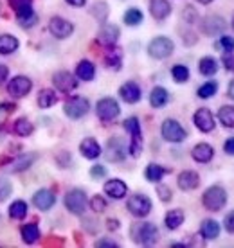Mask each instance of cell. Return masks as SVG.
Returning a JSON list of instances; mask_svg holds the SVG:
<instances>
[{"mask_svg":"<svg viewBox=\"0 0 234 248\" xmlns=\"http://www.w3.org/2000/svg\"><path fill=\"white\" fill-rule=\"evenodd\" d=\"M105 192L114 200H123L126 196V192H128V187H126V184L123 180L114 178V180H108L105 184Z\"/></svg>","mask_w":234,"mask_h":248,"instance_id":"cell-24","label":"cell"},{"mask_svg":"<svg viewBox=\"0 0 234 248\" xmlns=\"http://www.w3.org/2000/svg\"><path fill=\"white\" fill-rule=\"evenodd\" d=\"M76 76H78V79L92 81L94 76H96V67H94V63H90L88 60H81V62L78 63V67H76Z\"/></svg>","mask_w":234,"mask_h":248,"instance_id":"cell-28","label":"cell"},{"mask_svg":"<svg viewBox=\"0 0 234 248\" xmlns=\"http://www.w3.org/2000/svg\"><path fill=\"white\" fill-rule=\"evenodd\" d=\"M200 234H202L203 239L213 241L220 236V223L215 219H203L202 225H200Z\"/></svg>","mask_w":234,"mask_h":248,"instance_id":"cell-25","label":"cell"},{"mask_svg":"<svg viewBox=\"0 0 234 248\" xmlns=\"http://www.w3.org/2000/svg\"><path fill=\"white\" fill-rule=\"evenodd\" d=\"M33 203L36 205V209H40V211H49L50 207L56 203L54 192L49 191V189H40V191L34 192Z\"/></svg>","mask_w":234,"mask_h":248,"instance_id":"cell-19","label":"cell"},{"mask_svg":"<svg viewBox=\"0 0 234 248\" xmlns=\"http://www.w3.org/2000/svg\"><path fill=\"white\" fill-rule=\"evenodd\" d=\"M96 247H112V248H116L119 247L116 241H112V239H99V241H96Z\"/></svg>","mask_w":234,"mask_h":248,"instance_id":"cell-54","label":"cell"},{"mask_svg":"<svg viewBox=\"0 0 234 248\" xmlns=\"http://www.w3.org/2000/svg\"><path fill=\"white\" fill-rule=\"evenodd\" d=\"M11 192H13L11 182H7L6 178H0V203L6 202L11 196Z\"/></svg>","mask_w":234,"mask_h":248,"instance_id":"cell-42","label":"cell"},{"mask_svg":"<svg viewBox=\"0 0 234 248\" xmlns=\"http://www.w3.org/2000/svg\"><path fill=\"white\" fill-rule=\"evenodd\" d=\"M227 27L225 24V20L222 16H216V15H211V16H205L200 25V29H202L203 34H207V36H215V34H220Z\"/></svg>","mask_w":234,"mask_h":248,"instance_id":"cell-16","label":"cell"},{"mask_svg":"<svg viewBox=\"0 0 234 248\" xmlns=\"http://www.w3.org/2000/svg\"><path fill=\"white\" fill-rule=\"evenodd\" d=\"M126 156V148L124 142L119 137H112L110 140L106 142V158L110 162H121Z\"/></svg>","mask_w":234,"mask_h":248,"instance_id":"cell-15","label":"cell"},{"mask_svg":"<svg viewBox=\"0 0 234 248\" xmlns=\"http://www.w3.org/2000/svg\"><path fill=\"white\" fill-rule=\"evenodd\" d=\"M52 83H54V87L58 88L60 92H65V93L72 92V90H76V87H78V79H76L70 72H67V70L56 72V74L52 76Z\"/></svg>","mask_w":234,"mask_h":248,"instance_id":"cell-14","label":"cell"},{"mask_svg":"<svg viewBox=\"0 0 234 248\" xmlns=\"http://www.w3.org/2000/svg\"><path fill=\"white\" fill-rule=\"evenodd\" d=\"M58 103V95H56L54 90H50V88H43L42 92L38 93V106L43 108V110H47L50 106H54Z\"/></svg>","mask_w":234,"mask_h":248,"instance_id":"cell-30","label":"cell"},{"mask_svg":"<svg viewBox=\"0 0 234 248\" xmlns=\"http://www.w3.org/2000/svg\"><path fill=\"white\" fill-rule=\"evenodd\" d=\"M9 6L17 13V20H18L20 27H33L38 22V16L33 11V0H7Z\"/></svg>","mask_w":234,"mask_h":248,"instance_id":"cell-2","label":"cell"},{"mask_svg":"<svg viewBox=\"0 0 234 248\" xmlns=\"http://www.w3.org/2000/svg\"><path fill=\"white\" fill-rule=\"evenodd\" d=\"M124 130L128 131L132 139H130V155L137 158V156H141V151H142V130H141V123H139V119L137 117H128L124 121Z\"/></svg>","mask_w":234,"mask_h":248,"instance_id":"cell-4","label":"cell"},{"mask_svg":"<svg viewBox=\"0 0 234 248\" xmlns=\"http://www.w3.org/2000/svg\"><path fill=\"white\" fill-rule=\"evenodd\" d=\"M90 209H92L94 212H103L106 209V200L103 198V196H94L92 200H90Z\"/></svg>","mask_w":234,"mask_h":248,"instance_id":"cell-44","label":"cell"},{"mask_svg":"<svg viewBox=\"0 0 234 248\" xmlns=\"http://www.w3.org/2000/svg\"><path fill=\"white\" fill-rule=\"evenodd\" d=\"M223 62V67H225V70H229V72H234V54L233 52H225L222 58Z\"/></svg>","mask_w":234,"mask_h":248,"instance_id":"cell-49","label":"cell"},{"mask_svg":"<svg viewBox=\"0 0 234 248\" xmlns=\"http://www.w3.org/2000/svg\"><path fill=\"white\" fill-rule=\"evenodd\" d=\"M9 216L13 219H24L27 216V203H25L24 200H17V202H13L11 207H9Z\"/></svg>","mask_w":234,"mask_h":248,"instance_id":"cell-38","label":"cell"},{"mask_svg":"<svg viewBox=\"0 0 234 248\" xmlns=\"http://www.w3.org/2000/svg\"><path fill=\"white\" fill-rule=\"evenodd\" d=\"M218 121L225 128H234V106H222L218 110Z\"/></svg>","mask_w":234,"mask_h":248,"instance_id":"cell-37","label":"cell"},{"mask_svg":"<svg viewBox=\"0 0 234 248\" xmlns=\"http://www.w3.org/2000/svg\"><path fill=\"white\" fill-rule=\"evenodd\" d=\"M193 123L203 133H211V131L215 130V124H216L209 108H198L197 112H195V115H193Z\"/></svg>","mask_w":234,"mask_h":248,"instance_id":"cell-13","label":"cell"},{"mask_svg":"<svg viewBox=\"0 0 234 248\" xmlns=\"http://www.w3.org/2000/svg\"><path fill=\"white\" fill-rule=\"evenodd\" d=\"M169 171H171V169L162 168L159 164H150L148 168H146V171H144V176H146V180L151 182V184H159V182L162 180V176L167 174Z\"/></svg>","mask_w":234,"mask_h":248,"instance_id":"cell-29","label":"cell"},{"mask_svg":"<svg viewBox=\"0 0 234 248\" xmlns=\"http://www.w3.org/2000/svg\"><path fill=\"white\" fill-rule=\"evenodd\" d=\"M7 76H9V68H7L6 65H2V63H0V85H4V83H6Z\"/></svg>","mask_w":234,"mask_h":248,"instance_id":"cell-53","label":"cell"},{"mask_svg":"<svg viewBox=\"0 0 234 248\" xmlns=\"http://www.w3.org/2000/svg\"><path fill=\"white\" fill-rule=\"evenodd\" d=\"M198 2H200V4H211L213 0H198Z\"/></svg>","mask_w":234,"mask_h":248,"instance_id":"cell-58","label":"cell"},{"mask_svg":"<svg viewBox=\"0 0 234 248\" xmlns=\"http://www.w3.org/2000/svg\"><path fill=\"white\" fill-rule=\"evenodd\" d=\"M198 70H200V74L207 76V78H209V76H215L216 72H218V62L211 56L202 58V60L198 62Z\"/></svg>","mask_w":234,"mask_h":248,"instance_id":"cell-32","label":"cell"},{"mask_svg":"<svg viewBox=\"0 0 234 248\" xmlns=\"http://www.w3.org/2000/svg\"><path fill=\"white\" fill-rule=\"evenodd\" d=\"M90 176L94 180H99V178H105L106 176V169L105 166H92L90 168Z\"/></svg>","mask_w":234,"mask_h":248,"instance_id":"cell-48","label":"cell"},{"mask_svg":"<svg viewBox=\"0 0 234 248\" xmlns=\"http://www.w3.org/2000/svg\"><path fill=\"white\" fill-rule=\"evenodd\" d=\"M13 130H15V133L18 137H29L33 131H34V126H33V123L27 117H20L18 121L15 123Z\"/></svg>","mask_w":234,"mask_h":248,"instance_id":"cell-36","label":"cell"},{"mask_svg":"<svg viewBox=\"0 0 234 248\" xmlns=\"http://www.w3.org/2000/svg\"><path fill=\"white\" fill-rule=\"evenodd\" d=\"M191 156H193V160L198 162V164H207V162L213 160V156H215V149H213L211 144L200 142L193 148Z\"/></svg>","mask_w":234,"mask_h":248,"instance_id":"cell-21","label":"cell"},{"mask_svg":"<svg viewBox=\"0 0 234 248\" xmlns=\"http://www.w3.org/2000/svg\"><path fill=\"white\" fill-rule=\"evenodd\" d=\"M80 151H81V155L85 156V158H88V160H94V158H98V156L101 155V146H99V142L96 140V139H92V137H86V139H83V140H81Z\"/></svg>","mask_w":234,"mask_h":248,"instance_id":"cell-23","label":"cell"},{"mask_svg":"<svg viewBox=\"0 0 234 248\" xmlns=\"http://www.w3.org/2000/svg\"><path fill=\"white\" fill-rule=\"evenodd\" d=\"M105 63H106V67L116 68V70L121 67V63H123V52H121V49H116V47L112 45L110 49L106 50Z\"/></svg>","mask_w":234,"mask_h":248,"instance_id":"cell-35","label":"cell"},{"mask_svg":"<svg viewBox=\"0 0 234 248\" xmlns=\"http://www.w3.org/2000/svg\"><path fill=\"white\" fill-rule=\"evenodd\" d=\"M88 110H90V103H88V99L80 97V95L70 97V99H67L65 101V105H63V112H65V115L70 119L85 117L86 113H88Z\"/></svg>","mask_w":234,"mask_h":248,"instance_id":"cell-9","label":"cell"},{"mask_svg":"<svg viewBox=\"0 0 234 248\" xmlns=\"http://www.w3.org/2000/svg\"><path fill=\"white\" fill-rule=\"evenodd\" d=\"M106 229H108V230H117V229H119V221H117V219H114V217H110V219L106 221Z\"/></svg>","mask_w":234,"mask_h":248,"instance_id":"cell-55","label":"cell"},{"mask_svg":"<svg viewBox=\"0 0 234 248\" xmlns=\"http://www.w3.org/2000/svg\"><path fill=\"white\" fill-rule=\"evenodd\" d=\"M18 49V40L13 34H0V54H13Z\"/></svg>","mask_w":234,"mask_h":248,"instance_id":"cell-31","label":"cell"},{"mask_svg":"<svg viewBox=\"0 0 234 248\" xmlns=\"http://www.w3.org/2000/svg\"><path fill=\"white\" fill-rule=\"evenodd\" d=\"M63 203H65L68 212H72L76 216H81V214H85L88 200H86V194L83 189H70V191L65 194Z\"/></svg>","mask_w":234,"mask_h":248,"instance_id":"cell-5","label":"cell"},{"mask_svg":"<svg viewBox=\"0 0 234 248\" xmlns=\"http://www.w3.org/2000/svg\"><path fill=\"white\" fill-rule=\"evenodd\" d=\"M157 194H159V198H160V202H171V198H173V192H171V189L167 186H157Z\"/></svg>","mask_w":234,"mask_h":248,"instance_id":"cell-46","label":"cell"},{"mask_svg":"<svg viewBox=\"0 0 234 248\" xmlns=\"http://www.w3.org/2000/svg\"><path fill=\"white\" fill-rule=\"evenodd\" d=\"M150 13L155 20H166L171 15V4L167 0H150Z\"/></svg>","mask_w":234,"mask_h":248,"instance_id":"cell-22","label":"cell"},{"mask_svg":"<svg viewBox=\"0 0 234 248\" xmlns=\"http://www.w3.org/2000/svg\"><path fill=\"white\" fill-rule=\"evenodd\" d=\"M216 92H218V83H216V81H207V83H203L202 87L197 90L200 99H209Z\"/></svg>","mask_w":234,"mask_h":248,"instance_id":"cell-39","label":"cell"},{"mask_svg":"<svg viewBox=\"0 0 234 248\" xmlns=\"http://www.w3.org/2000/svg\"><path fill=\"white\" fill-rule=\"evenodd\" d=\"M227 93H229V97L234 101V79L231 81V85H229V88H227Z\"/></svg>","mask_w":234,"mask_h":248,"instance_id":"cell-57","label":"cell"},{"mask_svg":"<svg viewBox=\"0 0 234 248\" xmlns=\"http://www.w3.org/2000/svg\"><path fill=\"white\" fill-rule=\"evenodd\" d=\"M171 76L177 83H185V81L189 79V68L185 67V65H175L171 68Z\"/></svg>","mask_w":234,"mask_h":248,"instance_id":"cell-41","label":"cell"},{"mask_svg":"<svg viewBox=\"0 0 234 248\" xmlns=\"http://www.w3.org/2000/svg\"><path fill=\"white\" fill-rule=\"evenodd\" d=\"M130 234H132V239L137 245H142V247H151V245L159 241V229L153 223H150V221L135 223L130 230Z\"/></svg>","mask_w":234,"mask_h":248,"instance_id":"cell-1","label":"cell"},{"mask_svg":"<svg viewBox=\"0 0 234 248\" xmlns=\"http://www.w3.org/2000/svg\"><path fill=\"white\" fill-rule=\"evenodd\" d=\"M92 15L99 20V22H105L106 15H108V7H106L105 2H99V4H96V6H94V9H92Z\"/></svg>","mask_w":234,"mask_h":248,"instance_id":"cell-43","label":"cell"},{"mask_svg":"<svg viewBox=\"0 0 234 248\" xmlns=\"http://www.w3.org/2000/svg\"><path fill=\"white\" fill-rule=\"evenodd\" d=\"M142 22V13L137 9V7H132L128 11L124 13V24L126 25H139Z\"/></svg>","mask_w":234,"mask_h":248,"instance_id":"cell-40","label":"cell"},{"mask_svg":"<svg viewBox=\"0 0 234 248\" xmlns=\"http://www.w3.org/2000/svg\"><path fill=\"white\" fill-rule=\"evenodd\" d=\"M182 18H184L187 24H193V22L197 20V11H195L191 6H187L184 9V13H182Z\"/></svg>","mask_w":234,"mask_h":248,"instance_id":"cell-50","label":"cell"},{"mask_svg":"<svg viewBox=\"0 0 234 248\" xmlns=\"http://www.w3.org/2000/svg\"><path fill=\"white\" fill-rule=\"evenodd\" d=\"M223 151L227 153V155H234V137H229L225 144H223Z\"/></svg>","mask_w":234,"mask_h":248,"instance_id":"cell-52","label":"cell"},{"mask_svg":"<svg viewBox=\"0 0 234 248\" xmlns=\"http://www.w3.org/2000/svg\"><path fill=\"white\" fill-rule=\"evenodd\" d=\"M67 4H70V6L74 7H83L86 4V0H67Z\"/></svg>","mask_w":234,"mask_h":248,"instance_id":"cell-56","label":"cell"},{"mask_svg":"<svg viewBox=\"0 0 234 248\" xmlns=\"http://www.w3.org/2000/svg\"><path fill=\"white\" fill-rule=\"evenodd\" d=\"M233 29H234V16H233Z\"/></svg>","mask_w":234,"mask_h":248,"instance_id":"cell-59","label":"cell"},{"mask_svg":"<svg viewBox=\"0 0 234 248\" xmlns=\"http://www.w3.org/2000/svg\"><path fill=\"white\" fill-rule=\"evenodd\" d=\"M169 101V93L164 87H155L150 93V105L153 108H162V106L167 105Z\"/></svg>","mask_w":234,"mask_h":248,"instance_id":"cell-27","label":"cell"},{"mask_svg":"<svg viewBox=\"0 0 234 248\" xmlns=\"http://www.w3.org/2000/svg\"><path fill=\"white\" fill-rule=\"evenodd\" d=\"M119 40V27L114 24H105L98 32V42L105 47H112L116 45V42Z\"/></svg>","mask_w":234,"mask_h":248,"instance_id":"cell-18","label":"cell"},{"mask_svg":"<svg viewBox=\"0 0 234 248\" xmlns=\"http://www.w3.org/2000/svg\"><path fill=\"white\" fill-rule=\"evenodd\" d=\"M160 133H162V139L167 140V142H173V144H179L182 140H185V137H187V131L182 128V124L179 121H175V119H166L162 126H160Z\"/></svg>","mask_w":234,"mask_h":248,"instance_id":"cell-6","label":"cell"},{"mask_svg":"<svg viewBox=\"0 0 234 248\" xmlns=\"http://www.w3.org/2000/svg\"><path fill=\"white\" fill-rule=\"evenodd\" d=\"M218 47L225 52H233L234 50V38L231 36H222L220 38V42H218Z\"/></svg>","mask_w":234,"mask_h":248,"instance_id":"cell-47","label":"cell"},{"mask_svg":"<svg viewBox=\"0 0 234 248\" xmlns=\"http://www.w3.org/2000/svg\"><path fill=\"white\" fill-rule=\"evenodd\" d=\"M17 110V106L13 103H0V123H4V119L9 117Z\"/></svg>","mask_w":234,"mask_h":248,"instance_id":"cell-45","label":"cell"},{"mask_svg":"<svg viewBox=\"0 0 234 248\" xmlns=\"http://www.w3.org/2000/svg\"><path fill=\"white\" fill-rule=\"evenodd\" d=\"M184 219H185V214L182 209H171L164 216V223H166V227L169 230H177L180 229V225L184 223Z\"/></svg>","mask_w":234,"mask_h":248,"instance_id":"cell-26","label":"cell"},{"mask_svg":"<svg viewBox=\"0 0 234 248\" xmlns=\"http://www.w3.org/2000/svg\"><path fill=\"white\" fill-rule=\"evenodd\" d=\"M119 95H121V99H123L124 103L135 105V103L141 101V95H142L141 87H139L137 83H134V81H128V83L121 85V88H119Z\"/></svg>","mask_w":234,"mask_h":248,"instance_id":"cell-17","label":"cell"},{"mask_svg":"<svg viewBox=\"0 0 234 248\" xmlns=\"http://www.w3.org/2000/svg\"><path fill=\"white\" fill-rule=\"evenodd\" d=\"M31 88H33L31 79L25 78V76H17V78H13L7 83V92L11 93L13 97H25L27 93L31 92Z\"/></svg>","mask_w":234,"mask_h":248,"instance_id":"cell-12","label":"cell"},{"mask_svg":"<svg viewBox=\"0 0 234 248\" xmlns=\"http://www.w3.org/2000/svg\"><path fill=\"white\" fill-rule=\"evenodd\" d=\"M34 158H36V155H34V153H29V155L18 156L17 160L11 162L13 168H9V171H11V173H20V171H25V169L29 168L33 162H34Z\"/></svg>","mask_w":234,"mask_h":248,"instance_id":"cell-34","label":"cell"},{"mask_svg":"<svg viewBox=\"0 0 234 248\" xmlns=\"http://www.w3.org/2000/svg\"><path fill=\"white\" fill-rule=\"evenodd\" d=\"M20 234H22V239H24L27 245H33V243H36L38 239H40V229H38V225H34V223L24 225V227L20 229Z\"/></svg>","mask_w":234,"mask_h":248,"instance_id":"cell-33","label":"cell"},{"mask_svg":"<svg viewBox=\"0 0 234 248\" xmlns=\"http://www.w3.org/2000/svg\"><path fill=\"white\" fill-rule=\"evenodd\" d=\"M177 184H179L182 191H193V189H197L200 186V174L197 171H191V169L182 171L179 174V178H177Z\"/></svg>","mask_w":234,"mask_h":248,"instance_id":"cell-20","label":"cell"},{"mask_svg":"<svg viewBox=\"0 0 234 248\" xmlns=\"http://www.w3.org/2000/svg\"><path fill=\"white\" fill-rule=\"evenodd\" d=\"M49 31L58 40H65V38H68L74 32V25L70 24L68 20L62 18V16H52L49 22Z\"/></svg>","mask_w":234,"mask_h":248,"instance_id":"cell-11","label":"cell"},{"mask_svg":"<svg viewBox=\"0 0 234 248\" xmlns=\"http://www.w3.org/2000/svg\"><path fill=\"white\" fill-rule=\"evenodd\" d=\"M175 50V45L169 38L166 36H157L153 38L148 45V54L155 60H166L173 54Z\"/></svg>","mask_w":234,"mask_h":248,"instance_id":"cell-7","label":"cell"},{"mask_svg":"<svg viewBox=\"0 0 234 248\" xmlns=\"http://www.w3.org/2000/svg\"><path fill=\"white\" fill-rule=\"evenodd\" d=\"M223 225H225V230L229 234H234V211H231L223 219Z\"/></svg>","mask_w":234,"mask_h":248,"instance_id":"cell-51","label":"cell"},{"mask_svg":"<svg viewBox=\"0 0 234 248\" xmlns=\"http://www.w3.org/2000/svg\"><path fill=\"white\" fill-rule=\"evenodd\" d=\"M96 113H98V117L101 119V121L110 123V121H114L116 117H119L121 108H119V103H117L116 99L103 97V99H99L98 105H96Z\"/></svg>","mask_w":234,"mask_h":248,"instance_id":"cell-10","label":"cell"},{"mask_svg":"<svg viewBox=\"0 0 234 248\" xmlns=\"http://www.w3.org/2000/svg\"><path fill=\"white\" fill-rule=\"evenodd\" d=\"M151 200L146 194H134L130 196L126 202V209L130 214H134L135 217H146L151 212Z\"/></svg>","mask_w":234,"mask_h":248,"instance_id":"cell-8","label":"cell"},{"mask_svg":"<svg viewBox=\"0 0 234 248\" xmlns=\"http://www.w3.org/2000/svg\"><path fill=\"white\" fill-rule=\"evenodd\" d=\"M202 203L211 212L222 211L225 203H227V191L222 186H211L202 194Z\"/></svg>","mask_w":234,"mask_h":248,"instance_id":"cell-3","label":"cell"}]
</instances>
